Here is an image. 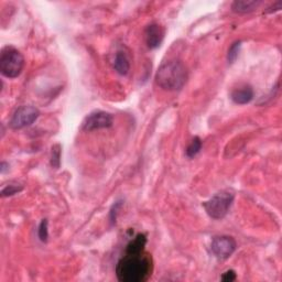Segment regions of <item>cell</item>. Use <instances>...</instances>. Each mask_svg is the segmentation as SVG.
I'll return each mask as SVG.
<instances>
[{
	"mask_svg": "<svg viewBox=\"0 0 282 282\" xmlns=\"http://www.w3.org/2000/svg\"><path fill=\"white\" fill-rule=\"evenodd\" d=\"M146 43L150 49H157L160 46L165 38V29L158 24H151L147 27Z\"/></svg>",
	"mask_w": 282,
	"mask_h": 282,
	"instance_id": "ba28073f",
	"label": "cell"
},
{
	"mask_svg": "<svg viewBox=\"0 0 282 282\" xmlns=\"http://www.w3.org/2000/svg\"><path fill=\"white\" fill-rule=\"evenodd\" d=\"M242 46V42L241 41H236L230 45V48L228 49V53H227V61L230 64H232L236 61V59L238 58L239 54V50H241Z\"/></svg>",
	"mask_w": 282,
	"mask_h": 282,
	"instance_id": "5bb4252c",
	"label": "cell"
},
{
	"mask_svg": "<svg viewBox=\"0 0 282 282\" xmlns=\"http://www.w3.org/2000/svg\"><path fill=\"white\" fill-rule=\"evenodd\" d=\"M187 81V70L181 61L171 60L162 64L156 74V83L162 89L180 90Z\"/></svg>",
	"mask_w": 282,
	"mask_h": 282,
	"instance_id": "7a4b0ae2",
	"label": "cell"
},
{
	"mask_svg": "<svg viewBox=\"0 0 282 282\" xmlns=\"http://www.w3.org/2000/svg\"><path fill=\"white\" fill-rule=\"evenodd\" d=\"M262 4L259 0H236L231 5V10L239 15H246L255 11Z\"/></svg>",
	"mask_w": 282,
	"mask_h": 282,
	"instance_id": "9c48e42d",
	"label": "cell"
},
{
	"mask_svg": "<svg viewBox=\"0 0 282 282\" xmlns=\"http://www.w3.org/2000/svg\"><path fill=\"white\" fill-rule=\"evenodd\" d=\"M114 68L118 74L124 76L129 73V69H130L129 60L127 59V56L124 52H121V51L117 52L114 60Z\"/></svg>",
	"mask_w": 282,
	"mask_h": 282,
	"instance_id": "7c38bea8",
	"label": "cell"
},
{
	"mask_svg": "<svg viewBox=\"0 0 282 282\" xmlns=\"http://www.w3.org/2000/svg\"><path fill=\"white\" fill-rule=\"evenodd\" d=\"M24 190L22 185H18V184H10L8 186H6L5 189H3L2 191V196L3 197H7V196H12L19 192H21Z\"/></svg>",
	"mask_w": 282,
	"mask_h": 282,
	"instance_id": "e0dca14e",
	"label": "cell"
},
{
	"mask_svg": "<svg viewBox=\"0 0 282 282\" xmlns=\"http://www.w3.org/2000/svg\"><path fill=\"white\" fill-rule=\"evenodd\" d=\"M40 116V111L33 106H22L18 108L13 114L10 121V128L13 130H19L31 126Z\"/></svg>",
	"mask_w": 282,
	"mask_h": 282,
	"instance_id": "5b68a950",
	"label": "cell"
},
{
	"mask_svg": "<svg viewBox=\"0 0 282 282\" xmlns=\"http://www.w3.org/2000/svg\"><path fill=\"white\" fill-rule=\"evenodd\" d=\"M232 202H234V194L222 191L204 203L203 206L209 217L214 220H222L228 214Z\"/></svg>",
	"mask_w": 282,
	"mask_h": 282,
	"instance_id": "277c9868",
	"label": "cell"
},
{
	"mask_svg": "<svg viewBox=\"0 0 282 282\" xmlns=\"http://www.w3.org/2000/svg\"><path fill=\"white\" fill-rule=\"evenodd\" d=\"M236 247L237 244L232 237L217 236L212 241L210 250L216 258L221 260H226L235 252Z\"/></svg>",
	"mask_w": 282,
	"mask_h": 282,
	"instance_id": "8992f818",
	"label": "cell"
},
{
	"mask_svg": "<svg viewBox=\"0 0 282 282\" xmlns=\"http://www.w3.org/2000/svg\"><path fill=\"white\" fill-rule=\"evenodd\" d=\"M25 58L20 51L12 46H6L0 54V70L8 79H16L22 73Z\"/></svg>",
	"mask_w": 282,
	"mask_h": 282,
	"instance_id": "3957f363",
	"label": "cell"
},
{
	"mask_svg": "<svg viewBox=\"0 0 282 282\" xmlns=\"http://www.w3.org/2000/svg\"><path fill=\"white\" fill-rule=\"evenodd\" d=\"M122 206H123V202H122V201H118V202H116V203L114 204V205H112V207H111V209H110V214H109L111 224H115V223H116L118 210L122 208Z\"/></svg>",
	"mask_w": 282,
	"mask_h": 282,
	"instance_id": "ac0fdd59",
	"label": "cell"
},
{
	"mask_svg": "<svg viewBox=\"0 0 282 282\" xmlns=\"http://www.w3.org/2000/svg\"><path fill=\"white\" fill-rule=\"evenodd\" d=\"M61 163V146L55 145L52 147V157H51V166L55 169L60 168Z\"/></svg>",
	"mask_w": 282,
	"mask_h": 282,
	"instance_id": "9a60e30c",
	"label": "cell"
},
{
	"mask_svg": "<svg viewBox=\"0 0 282 282\" xmlns=\"http://www.w3.org/2000/svg\"><path fill=\"white\" fill-rule=\"evenodd\" d=\"M49 222L48 220H42V222L39 225L38 229V236L42 243H46L49 238V228H48Z\"/></svg>",
	"mask_w": 282,
	"mask_h": 282,
	"instance_id": "2e32d148",
	"label": "cell"
},
{
	"mask_svg": "<svg viewBox=\"0 0 282 282\" xmlns=\"http://www.w3.org/2000/svg\"><path fill=\"white\" fill-rule=\"evenodd\" d=\"M152 263L149 256L126 255L116 267L117 279L122 282H143L150 277Z\"/></svg>",
	"mask_w": 282,
	"mask_h": 282,
	"instance_id": "6da1fadb",
	"label": "cell"
},
{
	"mask_svg": "<svg viewBox=\"0 0 282 282\" xmlns=\"http://www.w3.org/2000/svg\"><path fill=\"white\" fill-rule=\"evenodd\" d=\"M202 149V141L199 137H195L192 143L189 145L186 148V156L189 158H194L197 153H199Z\"/></svg>",
	"mask_w": 282,
	"mask_h": 282,
	"instance_id": "4fadbf2b",
	"label": "cell"
},
{
	"mask_svg": "<svg viewBox=\"0 0 282 282\" xmlns=\"http://www.w3.org/2000/svg\"><path fill=\"white\" fill-rule=\"evenodd\" d=\"M223 281H226V282H231L236 280V272L234 270H227L226 272L223 273V276L221 278Z\"/></svg>",
	"mask_w": 282,
	"mask_h": 282,
	"instance_id": "d6986e66",
	"label": "cell"
},
{
	"mask_svg": "<svg viewBox=\"0 0 282 282\" xmlns=\"http://www.w3.org/2000/svg\"><path fill=\"white\" fill-rule=\"evenodd\" d=\"M114 124V118L106 111H95L89 114L83 122L82 129L84 131H94L98 129L109 128Z\"/></svg>",
	"mask_w": 282,
	"mask_h": 282,
	"instance_id": "52a82bcc",
	"label": "cell"
},
{
	"mask_svg": "<svg viewBox=\"0 0 282 282\" xmlns=\"http://www.w3.org/2000/svg\"><path fill=\"white\" fill-rule=\"evenodd\" d=\"M147 245V237L144 234H138L126 247V255H140L144 253Z\"/></svg>",
	"mask_w": 282,
	"mask_h": 282,
	"instance_id": "30bf717a",
	"label": "cell"
},
{
	"mask_svg": "<svg viewBox=\"0 0 282 282\" xmlns=\"http://www.w3.org/2000/svg\"><path fill=\"white\" fill-rule=\"evenodd\" d=\"M230 96L234 103L238 105H246L249 104L253 100V90L250 86H245L235 89Z\"/></svg>",
	"mask_w": 282,
	"mask_h": 282,
	"instance_id": "8fae6325",
	"label": "cell"
}]
</instances>
